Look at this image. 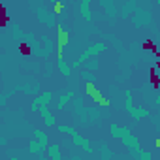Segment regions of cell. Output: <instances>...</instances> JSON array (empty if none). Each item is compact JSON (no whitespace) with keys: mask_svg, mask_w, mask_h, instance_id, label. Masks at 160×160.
<instances>
[{"mask_svg":"<svg viewBox=\"0 0 160 160\" xmlns=\"http://www.w3.org/2000/svg\"><path fill=\"white\" fill-rule=\"evenodd\" d=\"M87 94H91V96H92V98H94L96 102H100L102 106H108V104H109V102H108L106 98H102V96H100V92L96 91V87H94L92 83H87Z\"/></svg>","mask_w":160,"mask_h":160,"instance_id":"1","label":"cell"},{"mask_svg":"<svg viewBox=\"0 0 160 160\" xmlns=\"http://www.w3.org/2000/svg\"><path fill=\"white\" fill-rule=\"evenodd\" d=\"M68 38H70V34L66 30H58V57H62V49L68 43Z\"/></svg>","mask_w":160,"mask_h":160,"instance_id":"2","label":"cell"},{"mask_svg":"<svg viewBox=\"0 0 160 160\" xmlns=\"http://www.w3.org/2000/svg\"><path fill=\"white\" fill-rule=\"evenodd\" d=\"M141 47H143V51H151V53H154V55L158 53V49H156V45H154V42H152V40H145Z\"/></svg>","mask_w":160,"mask_h":160,"instance_id":"3","label":"cell"},{"mask_svg":"<svg viewBox=\"0 0 160 160\" xmlns=\"http://www.w3.org/2000/svg\"><path fill=\"white\" fill-rule=\"evenodd\" d=\"M151 81H152V87H154V89L160 87V79H158V75H156V68H151Z\"/></svg>","mask_w":160,"mask_h":160,"instance_id":"4","label":"cell"},{"mask_svg":"<svg viewBox=\"0 0 160 160\" xmlns=\"http://www.w3.org/2000/svg\"><path fill=\"white\" fill-rule=\"evenodd\" d=\"M0 13H2V21H0V28H6V25H8V13H6V6H0Z\"/></svg>","mask_w":160,"mask_h":160,"instance_id":"5","label":"cell"},{"mask_svg":"<svg viewBox=\"0 0 160 160\" xmlns=\"http://www.w3.org/2000/svg\"><path fill=\"white\" fill-rule=\"evenodd\" d=\"M19 53H21L23 57H28V55H30V45H28V43H19Z\"/></svg>","mask_w":160,"mask_h":160,"instance_id":"6","label":"cell"},{"mask_svg":"<svg viewBox=\"0 0 160 160\" xmlns=\"http://www.w3.org/2000/svg\"><path fill=\"white\" fill-rule=\"evenodd\" d=\"M60 10H62V4H60V2H57V4L53 6V12H55V13H60Z\"/></svg>","mask_w":160,"mask_h":160,"instance_id":"7","label":"cell"},{"mask_svg":"<svg viewBox=\"0 0 160 160\" xmlns=\"http://www.w3.org/2000/svg\"><path fill=\"white\" fill-rule=\"evenodd\" d=\"M156 58H158V62H156V68H160V53H156Z\"/></svg>","mask_w":160,"mask_h":160,"instance_id":"8","label":"cell"},{"mask_svg":"<svg viewBox=\"0 0 160 160\" xmlns=\"http://www.w3.org/2000/svg\"><path fill=\"white\" fill-rule=\"evenodd\" d=\"M154 145H156V147H160V138H156V139H154Z\"/></svg>","mask_w":160,"mask_h":160,"instance_id":"9","label":"cell"},{"mask_svg":"<svg viewBox=\"0 0 160 160\" xmlns=\"http://www.w3.org/2000/svg\"><path fill=\"white\" fill-rule=\"evenodd\" d=\"M158 151H160V147H158Z\"/></svg>","mask_w":160,"mask_h":160,"instance_id":"10","label":"cell"}]
</instances>
